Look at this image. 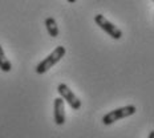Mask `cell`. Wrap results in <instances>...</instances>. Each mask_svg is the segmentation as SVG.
Instances as JSON below:
<instances>
[{
  "label": "cell",
  "mask_w": 154,
  "mask_h": 138,
  "mask_svg": "<svg viewBox=\"0 0 154 138\" xmlns=\"http://www.w3.org/2000/svg\"><path fill=\"white\" fill-rule=\"evenodd\" d=\"M57 92H59L60 97H61L64 101H66V104H68L73 110H80V109H81V100L70 90V88L66 84L61 82V84L57 85Z\"/></svg>",
  "instance_id": "277c9868"
},
{
  "label": "cell",
  "mask_w": 154,
  "mask_h": 138,
  "mask_svg": "<svg viewBox=\"0 0 154 138\" xmlns=\"http://www.w3.org/2000/svg\"><path fill=\"white\" fill-rule=\"evenodd\" d=\"M45 28H47V32L51 37H57L60 33L59 31V27H57V23L53 17H47L45 19Z\"/></svg>",
  "instance_id": "8992f818"
},
{
  "label": "cell",
  "mask_w": 154,
  "mask_h": 138,
  "mask_svg": "<svg viewBox=\"0 0 154 138\" xmlns=\"http://www.w3.org/2000/svg\"><path fill=\"white\" fill-rule=\"evenodd\" d=\"M94 23L97 24L105 33H108L112 38H114V40H120V38L122 37V31H121L118 27H116L112 21H109L104 15H101V14L96 15L94 16Z\"/></svg>",
  "instance_id": "3957f363"
},
{
  "label": "cell",
  "mask_w": 154,
  "mask_h": 138,
  "mask_svg": "<svg viewBox=\"0 0 154 138\" xmlns=\"http://www.w3.org/2000/svg\"><path fill=\"white\" fill-rule=\"evenodd\" d=\"M0 69H2L3 72H5V73L11 72V69H12V64L7 59V56H5L4 49L2 48V45H0Z\"/></svg>",
  "instance_id": "52a82bcc"
},
{
  "label": "cell",
  "mask_w": 154,
  "mask_h": 138,
  "mask_svg": "<svg viewBox=\"0 0 154 138\" xmlns=\"http://www.w3.org/2000/svg\"><path fill=\"white\" fill-rule=\"evenodd\" d=\"M65 53H66V49L63 45L56 47L52 53L48 54L45 59L41 60V61L37 64L36 69H35V70H36V73H37V75H44V73H47L48 70L52 68V66H54L64 56H65Z\"/></svg>",
  "instance_id": "6da1fadb"
},
{
  "label": "cell",
  "mask_w": 154,
  "mask_h": 138,
  "mask_svg": "<svg viewBox=\"0 0 154 138\" xmlns=\"http://www.w3.org/2000/svg\"><path fill=\"white\" fill-rule=\"evenodd\" d=\"M53 118L57 126H63L65 124V105L61 97H56L53 101Z\"/></svg>",
  "instance_id": "5b68a950"
},
{
  "label": "cell",
  "mask_w": 154,
  "mask_h": 138,
  "mask_svg": "<svg viewBox=\"0 0 154 138\" xmlns=\"http://www.w3.org/2000/svg\"><path fill=\"white\" fill-rule=\"evenodd\" d=\"M137 112V106L136 105H126V106L122 108H117L112 112H108L106 114L102 117V124L109 126V125H113L117 121L122 120V118L130 117Z\"/></svg>",
  "instance_id": "7a4b0ae2"
},
{
  "label": "cell",
  "mask_w": 154,
  "mask_h": 138,
  "mask_svg": "<svg viewBox=\"0 0 154 138\" xmlns=\"http://www.w3.org/2000/svg\"><path fill=\"white\" fill-rule=\"evenodd\" d=\"M66 2H68L69 4H75V3L77 2V0H66Z\"/></svg>",
  "instance_id": "ba28073f"
}]
</instances>
